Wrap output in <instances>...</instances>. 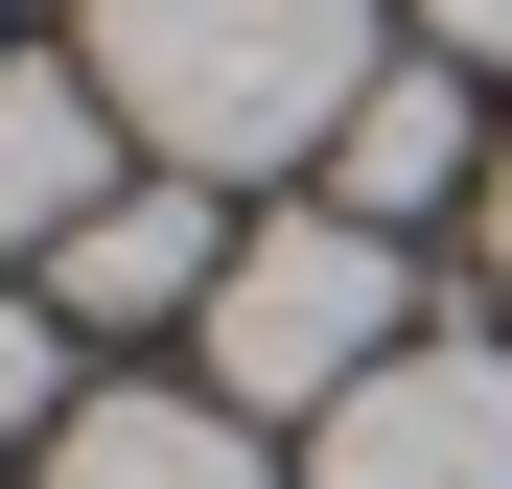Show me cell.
Returning <instances> with one entry per match:
<instances>
[{"mask_svg": "<svg viewBox=\"0 0 512 489\" xmlns=\"http://www.w3.org/2000/svg\"><path fill=\"white\" fill-rule=\"evenodd\" d=\"M94 94H117V140L187 163V187L326 163L350 94H373V0H94Z\"/></svg>", "mask_w": 512, "mask_h": 489, "instance_id": "6da1fadb", "label": "cell"}, {"mask_svg": "<svg viewBox=\"0 0 512 489\" xmlns=\"http://www.w3.org/2000/svg\"><path fill=\"white\" fill-rule=\"evenodd\" d=\"M210 396L233 420H326L350 373H396L419 326H396V233L373 210H280V233H233V280H210Z\"/></svg>", "mask_w": 512, "mask_h": 489, "instance_id": "7a4b0ae2", "label": "cell"}, {"mask_svg": "<svg viewBox=\"0 0 512 489\" xmlns=\"http://www.w3.org/2000/svg\"><path fill=\"white\" fill-rule=\"evenodd\" d=\"M303 489H512V350H443V326H419L396 373L326 396Z\"/></svg>", "mask_w": 512, "mask_h": 489, "instance_id": "3957f363", "label": "cell"}, {"mask_svg": "<svg viewBox=\"0 0 512 489\" xmlns=\"http://www.w3.org/2000/svg\"><path fill=\"white\" fill-rule=\"evenodd\" d=\"M117 210V94L94 70H0V280H47Z\"/></svg>", "mask_w": 512, "mask_h": 489, "instance_id": "277c9868", "label": "cell"}, {"mask_svg": "<svg viewBox=\"0 0 512 489\" xmlns=\"http://www.w3.org/2000/svg\"><path fill=\"white\" fill-rule=\"evenodd\" d=\"M210 280H233V210H210V187H117V210L47 257L70 326H210Z\"/></svg>", "mask_w": 512, "mask_h": 489, "instance_id": "5b68a950", "label": "cell"}, {"mask_svg": "<svg viewBox=\"0 0 512 489\" xmlns=\"http://www.w3.org/2000/svg\"><path fill=\"white\" fill-rule=\"evenodd\" d=\"M47 489H280V466H256V420H233V396H70Z\"/></svg>", "mask_w": 512, "mask_h": 489, "instance_id": "8992f818", "label": "cell"}, {"mask_svg": "<svg viewBox=\"0 0 512 489\" xmlns=\"http://www.w3.org/2000/svg\"><path fill=\"white\" fill-rule=\"evenodd\" d=\"M419 187H466V94H443V70H373V94H350V140H326V210H419Z\"/></svg>", "mask_w": 512, "mask_h": 489, "instance_id": "52a82bcc", "label": "cell"}, {"mask_svg": "<svg viewBox=\"0 0 512 489\" xmlns=\"http://www.w3.org/2000/svg\"><path fill=\"white\" fill-rule=\"evenodd\" d=\"M0 443H70V303L0 280Z\"/></svg>", "mask_w": 512, "mask_h": 489, "instance_id": "ba28073f", "label": "cell"}, {"mask_svg": "<svg viewBox=\"0 0 512 489\" xmlns=\"http://www.w3.org/2000/svg\"><path fill=\"white\" fill-rule=\"evenodd\" d=\"M419 47H466V70H512V0H419Z\"/></svg>", "mask_w": 512, "mask_h": 489, "instance_id": "9c48e42d", "label": "cell"}, {"mask_svg": "<svg viewBox=\"0 0 512 489\" xmlns=\"http://www.w3.org/2000/svg\"><path fill=\"white\" fill-rule=\"evenodd\" d=\"M489 280H512V163H489Z\"/></svg>", "mask_w": 512, "mask_h": 489, "instance_id": "30bf717a", "label": "cell"}]
</instances>
